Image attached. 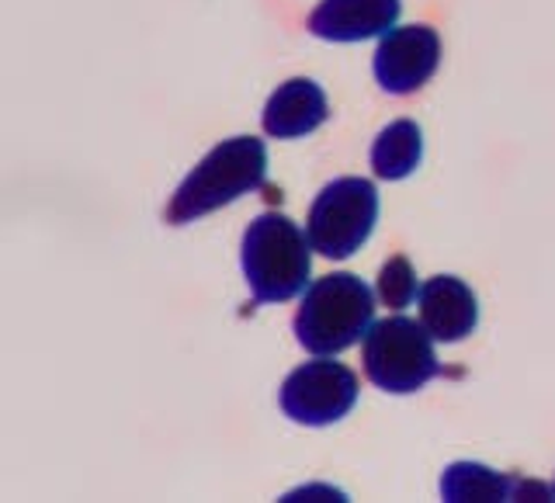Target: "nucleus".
Instances as JSON below:
<instances>
[{"instance_id": "1", "label": "nucleus", "mask_w": 555, "mask_h": 503, "mask_svg": "<svg viewBox=\"0 0 555 503\" xmlns=\"http://www.w3.org/2000/svg\"><path fill=\"white\" fill-rule=\"evenodd\" d=\"M268 178V146L257 136H233L208 150L198 167L181 181L167 205L170 225H188L216 208L230 205L250 191L264 188Z\"/></svg>"}, {"instance_id": "2", "label": "nucleus", "mask_w": 555, "mask_h": 503, "mask_svg": "<svg viewBox=\"0 0 555 503\" xmlns=\"http://www.w3.org/2000/svg\"><path fill=\"white\" fill-rule=\"evenodd\" d=\"M375 323V292L351 271L317 278L295 312V337L309 354L326 358L354 347Z\"/></svg>"}, {"instance_id": "3", "label": "nucleus", "mask_w": 555, "mask_h": 503, "mask_svg": "<svg viewBox=\"0 0 555 503\" xmlns=\"http://www.w3.org/2000/svg\"><path fill=\"white\" fill-rule=\"evenodd\" d=\"M243 278H247L250 295L260 306L288 302L309 288L312 271V247L309 236L282 212L257 216L240 247Z\"/></svg>"}, {"instance_id": "4", "label": "nucleus", "mask_w": 555, "mask_h": 503, "mask_svg": "<svg viewBox=\"0 0 555 503\" xmlns=\"http://www.w3.org/2000/svg\"><path fill=\"white\" fill-rule=\"evenodd\" d=\"M361 364L372 386L392 396H410L441 375L434 337L421 320H410L403 312L369 326V334L361 337Z\"/></svg>"}, {"instance_id": "5", "label": "nucleus", "mask_w": 555, "mask_h": 503, "mask_svg": "<svg viewBox=\"0 0 555 503\" xmlns=\"http://www.w3.org/2000/svg\"><path fill=\"white\" fill-rule=\"evenodd\" d=\"M378 222V188L369 178L330 181L309 205V247L326 260L354 257Z\"/></svg>"}, {"instance_id": "6", "label": "nucleus", "mask_w": 555, "mask_h": 503, "mask_svg": "<svg viewBox=\"0 0 555 503\" xmlns=\"http://www.w3.org/2000/svg\"><path fill=\"white\" fill-rule=\"evenodd\" d=\"M285 416L302 427H326L344 421L358 403V375L344 361H306L299 364L278 392Z\"/></svg>"}, {"instance_id": "7", "label": "nucleus", "mask_w": 555, "mask_h": 503, "mask_svg": "<svg viewBox=\"0 0 555 503\" xmlns=\"http://www.w3.org/2000/svg\"><path fill=\"white\" fill-rule=\"evenodd\" d=\"M441 35L430 25H392L375 49V80L386 94L406 98L438 74Z\"/></svg>"}, {"instance_id": "8", "label": "nucleus", "mask_w": 555, "mask_h": 503, "mask_svg": "<svg viewBox=\"0 0 555 503\" xmlns=\"http://www.w3.org/2000/svg\"><path fill=\"white\" fill-rule=\"evenodd\" d=\"M416 309H421L424 330L441 344H459L479 323L476 292L455 274H434L416 292Z\"/></svg>"}, {"instance_id": "9", "label": "nucleus", "mask_w": 555, "mask_h": 503, "mask_svg": "<svg viewBox=\"0 0 555 503\" xmlns=\"http://www.w3.org/2000/svg\"><path fill=\"white\" fill-rule=\"evenodd\" d=\"M403 4L399 0H323L309 14V31L323 42H364L386 35Z\"/></svg>"}, {"instance_id": "10", "label": "nucleus", "mask_w": 555, "mask_h": 503, "mask_svg": "<svg viewBox=\"0 0 555 503\" xmlns=\"http://www.w3.org/2000/svg\"><path fill=\"white\" fill-rule=\"evenodd\" d=\"M330 118V104L326 94L317 80L309 77H295L285 80L264 104V132L274 139H299L317 132L323 121Z\"/></svg>"}, {"instance_id": "11", "label": "nucleus", "mask_w": 555, "mask_h": 503, "mask_svg": "<svg viewBox=\"0 0 555 503\" xmlns=\"http://www.w3.org/2000/svg\"><path fill=\"white\" fill-rule=\"evenodd\" d=\"M441 496L451 503H465V500H555L548 486L542 482H528V479H514L503 476L490 465L479 462H455L444 468L441 476Z\"/></svg>"}, {"instance_id": "12", "label": "nucleus", "mask_w": 555, "mask_h": 503, "mask_svg": "<svg viewBox=\"0 0 555 503\" xmlns=\"http://www.w3.org/2000/svg\"><path fill=\"white\" fill-rule=\"evenodd\" d=\"M424 156V132L410 118H396L372 143V170L382 181H403Z\"/></svg>"}, {"instance_id": "13", "label": "nucleus", "mask_w": 555, "mask_h": 503, "mask_svg": "<svg viewBox=\"0 0 555 503\" xmlns=\"http://www.w3.org/2000/svg\"><path fill=\"white\" fill-rule=\"evenodd\" d=\"M416 292H421V282H416L410 257H389L378 271L375 299L392 312H403L416 299Z\"/></svg>"}, {"instance_id": "14", "label": "nucleus", "mask_w": 555, "mask_h": 503, "mask_svg": "<svg viewBox=\"0 0 555 503\" xmlns=\"http://www.w3.org/2000/svg\"><path fill=\"white\" fill-rule=\"evenodd\" d=\"M552 496H555V486H552Z\"/></svg>"}]
</instances>
